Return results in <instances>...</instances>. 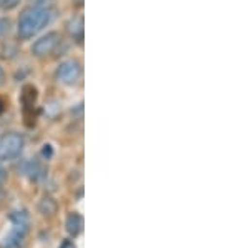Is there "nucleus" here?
<instances>
[{
	"label": "nucleus",
	"instance_id": "obj_7",
	"mask_svg": "<svg viewBox=\"0 0 249 248\" xmlns=\"http://www.w3.org/2000/svg\"><path fill=\"white\" fill-rule=\"evenodd\" d=\"M68 32L73 38H77L78 42H82L83 38V19L82 17H75L68 23Z\"/></svg>",
	"mask_w": 249,
	"mask_h": 248
},
{
	"label": "nucleus",
	"instance_id": "obj_9",
	"mask_svg": "<svg viewBox=\"0 0 249 248\" xmlns=\"http://www.w3.org/2000/svg\"><path fill=\"white\" fill-rule=\"evenodd\" d=\"M10 220L14 225H25L29 227V213L27 211H14V213L10 215Z\"/></svg>",
	"mask_w": 249,
	"mask_h": 248
},
{
	"label": "nucleus",
	"instance_id": "obj_5",
	"mask_svg": "<svg viewBox=\"0 0 249 248\" xmlns=\"http://www.w3.org/2000/svg\"><path fill=\"white\" fill-rule=\"evenodd\" d=\"M29 227L25 225H14V229L0 243V248H22L25 242V235Z\"/></svg>",
	"mask_w": 249,
	"mask_h": 248
},
{
	"label": "nucleus",
	"instance_id": "obj_6",
	"mask_svg": "<svg viewBox=\"0 0 249 248\" xmlns=\"http://www.w3.org/2000/svg\"><path fill=\"white\" fill-rule=\"evenodd\" d=\"M65 227H67V231H68V235L70 237H78L80 233H82V230H83V218H82V215H78V213H70L67 217V222H65Z\"/></svg>",
	"mask_w": 249,
	"mask_h": 248
},
{
	"label": "nucleus",
	"instance_id": "obj_3",
	"mask_svg": "<svg viewBox=\"0 0 249 248\" xmlns=\"http://www.w3.org/2000/svg\"><path fill=\"white\" fill-rule=\"evenodd\" d=\"M55 77L63 85H75L80 80V77H82V65L73 58L65 60V62H62L58 65Z\"/></svg>",
	"mask_w": 249,
	"mask_h": 248
},
{
	"label": "nucleus",
	"instance_id": "obj_8",
	"mask_svg": "<svg viewBox=\"0 0 249 248\" xmlns=\"http://www.w3.org/2000/svg\"><path fill=\"white\" fill-rule=\"evenodd\" d=\"M38 209H40V213L42 215L50 217V215H53L55 211H57V203H55L52 198H43L42 202H40Z\"/></svg>",
	"mask_w": 249,
	"mask_h": 248
},
{
	"label": "nucleus",
	"instance_id": "obj_11",
	"mask_svg": "<svg viewBox=\"0 0 249 248\" xmlns=\"http://www.w3.org/2000/svg\"><path fill=\"white\" fill-rule=\"evenodd\" d=\"M9 30H10V20L9 19H0V37H3Z\"/></svg>",
	"mask_w": 249,
	"mask_h": 248
},
{
	"label": "nucleus",
	"instance_id": "obj_16",
	"mask_svg": "<svg viewBox=\"0 0 249 248\" xmlns=\"http://www.w3.org/2000/svg\"><path fill=\"white\" fill-rule=\"evenodd\" d=\"M2 109H3V105H2V102H0V112H2Z\"/></svg>",
	"mask_w": 249,
	"mask_h": 248
},
{
	"label": "nucleus",
	"instance_id": "obj_1",
	"mask_svg": "<svg viewBox=\"0 0 249 248\" xmlns=\"http://www.w3.org/2000/svg\"><path fill=\"white\" fill-rule=\"evenodd\" d=\"M55 19V10L48 5H37L25 10L18 19L17 32L22 40H29L42 32L47 25H50Z\"/></svg>",
	"mask_w": 249,
	"mask_h": 248
},
{
	"label": "nucleus",
	"instance_id": "obj_13",
	"mask_svg": "<svg viewBox=\"0 0 249 248\" xmlns=\"http://www.w3.org/2000/svg\"><path fill=\"white\" fill-rule=\"evenodd\" d=\"M60 248H77V247H75V243L71 242V240H67V242L62 243V247Z\"/></svg>",
	"mask_w": 249,
	"mask_h": 248
},
{
	"label": "nucleus",
	"instance_id": "obj_14",
	"mask_svg": "<svg viewBox=\"0 0 249 248\" xmlns=\"http://www.w3.org/2000/svg\"><path fill=\"white\" fill-rule=\"evenodd\" d=\"M3 80H5V74H3V69L0 67V85L3 83Z\"/></svg>",
	"mask_w": 249,
	"mask_h": 248
},
{
	"label": "nucleus",
	"instance_id": "obj_10",
	"mask_svg": "<svg viewBox=\"0 0 249 248\" xmlns=\"http://www.w3.org/2000/svg\"><path fill=\"white\" fill-rule=\"evenodd\" d=\"M20 3V0H0V9L2 10H10L14 7H17Z\"/></svg>",
	"mask_w": 249,
	"mask_h": 248
},
{
	"label": "nucleus",
	"instance_id": "obj_15",
	"mask_svg": "<svg viewBox=\"0 0 249 248\" xmlns=\"http://www.w3.org/2000/svg\"><path fill=\"white\" fill-rule=\"evenodd\" d=\"M30 2H34V3H43V2H47V0H30Z\"/></svg>",
	"mask_w": 249,
	"mask_h": 248
},
{
	"label": "nucleus",
	"instance_id": "obj_4",
	"mask_svg": "<svg viewBox=\"0 0 249 248\" xmlns=\"http://www.w3.org/2000/svg\"><path fill=\"white\" fill-rule=\"evenodd\" d=\"M60 42H62L60 34H57V32H48L47 35H43V37H40L38 40H35V43L32 45V54L38 58L47 57V55H50L52 52L57 49L60 45Z\"/></svg>",
	"mask_w": 249,
	"mask_h": 248
},
{
	"label": "nucleus",
	"instance_id": "obj_2",
	"mask_svg": "<svg viewBox=\"0 0 249 248\" xmlns=\"http://www.w3.org/2000/svg\"><path fill=\"white\" fill-rule=\"evenodd\" d=\"M25 145V140L20 134H5L0 137V162H5V160H12L18 157L23 150Z\"/></svg>",
	"mask_w": 249,
	"mask_h": 248
},
{
	"label": "nucleus",
	"instance_id": "obj_12",
	"mask_svg": "<svg viewBox=\"0 0 249 248\" xmlns=\"http://www.w3.org/2000/svg\"><path fill=\"white\" fill-rule=\"evenodd\" d=\"M5 180H7V170L0 167V187H2L3 183H5Z\"/></svg>",
	"mask_w": 249,
	"mask_h": 248
}]
</instances>
